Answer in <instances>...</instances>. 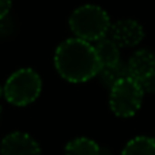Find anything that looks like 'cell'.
I'll return each mask as SVG.
<instances>
[{
	"label": "cell",
	"instance_id": "obj_15",
	"mask_svg": "<svg viewBox=\"0 0 155 155\" xmlns=\"http://www.w3.org/2000/svg\"><path fill=\"white\" fill-rule=\"evenodd\" d=\"M2 95H3V87L0 86V98H2Z\"/></svg>",
	"mask_w": 155,
	"mask_h": 155
},
{
	"label": "cell",
	"instance_id": "obj_3",
	"mask_svg": "<svg viewBox=\"0 0 155 155\" xmlns=\"http://www.w3.org/2000/svg\"><path fill=\"white\" fill-rule=\"evenodd\" d=\"M42 80L33 68H19L12 72L3 86V95L15 106H27L40 97Z\"/></svg>",
	"mask_w": 155,
	"mask_h": 155
},
{
	"label": "cell",
	"instance_id": "obj_14",
	"mask_svg": "<svg viewBox=\"0 0 155 155\" xmlns=\"http://www.w3.org/2000/svg\"><path fill=\"white\" fill-rule=\"evenodd\" d=\"M99 155H113L110 151H107V150H104V148H101V153H99Z\"/></svg>",
	"mask_w": 155,
	"mask_h": 155
},
{
	"label": "cell",
	"instance_id": "obj_10",
	"mask_svg": "<svg viewBox=\"0 0 155 155\" xmlns=\"http://www.w3.org/2000/svg\"><path fill=\"white\" fill-rule=\"evenodd\" d=\"M121 155H155V137H134L124 146Z\"/></svg>",
	"mask_w": 155,
	"mask_h": 155
},
{
	"label": "cell",
	"instance_id": "obj_5",
	"mask_svg": "<svg viewBox=\"0 0 155 155\" xmlns=\"http://www.w3.org/2000/svg\"><path fill=\"white\" fill-rule=\"evenodd\" d=\"M109 34L120 48H132L143 41L144 29L135 19H120L110 26Z\"/></svg>",
	"mask_w": 155,
	"mask_h": 155
},
{
	"label": "cell",
	"instance_id": "obj_16",
	"mask_svg": "<svg viewBox=\"0 0 155 155\" xmlns=\"http://www.w3.org/2000/svg\"><path fill=\"white\" fill-rule=\"evenodd\" d=\"M0 116H2V107H0Z\"/></svg>",
	"mask_w": 155,
	"mask_h": 155
},
{
	"label": "cell",
	"instance_id": "obj_7",
	"mask_svg": "<svg viewBox=\"0 0 155 155\" xmlns=\"http://www.w3.org/2000/svg\"><path fill=\"white\" fill-rule=\"evenodd\" d=\"M129 76L140 80L155 71V53L148 49H139L128 60Z\"/></svg>",
	"mask_w": 155,
	"mask_h": 155
},
{
	"label": "cell",
	"instance_id": "obj_9",
	"mask_svg": "<svg viewBox=\"0 0 155 155\" xmlns=\"http://www.w3.org/2000/svg\"><path fill=\"white\" fill-rule=\"evenodd\" d=\"M99 75V80L101 83L105 86L106 88H112L113 84L118 82V80L124 79V78L129 76V70H128V64L124 61H118L116 64L112 65H105V67H101L98 72Z\"/></svg>",
	"mask_w": 155,
	"mask_h": 155
},
{
	"label": "cell",
	"instance_id": "obj_4",
	"mask_svg": "<svg viewBox=\"0 0 155 155\" xmlns=\"http://www.w3.org/2000/svg\"><path fill=\"white\" fill-rule=\"evenodd\" d=\"M143 95H144V91L136 79H134L132 76L124 78L110 88V110L117 117H132L139 112L143 104Z\"/></svg>",
	"mask_w": 155,
	"mask_h": 155
},
{
	"label": "cell",
	"instance_id": "obj_17",
	"mask_svg": "<svg viewBox=\"0 0 155 155\" xmlns=\"http://www.w3.org/2000/svg\"><path fill=\"white\" fill-rule=\"evenodd\" d=\"M0 154H2V153H0Z\"/></svg>",
	"mask_w": 155,
	"mask_h": 155
},
{
	"label": "cell",
	"instance_id": "obj_13",
	"mask_svg": "<svg viewBox=\"0 0 155 155\" xmlns=\"http://www.w3.org/2000/svg\"><path fill=\"white\" fill-rule=\"evenodd\" d=\"M12 7V0H0V21L8 16Z\"/></svg>",
	"mask_w": 155,
	"mask_h": 155
},
{
	"label": "cell",
	"instance_id": "obj_12",
	"mask_svg": "<svg viewBox=\"0 0 155 155\" xmlns=\"http://www.w3.org/2000/svg\"><path fill=\"white\" fill-rule=\"evenodd\" d=\"M137 82H139V84L142 86L144 93H150V94L155 93V71L151 74H148V75L144 76L143 79L137 80Z\"/></svg>",
	"mask_w": 155,
	"mask_h": 155
},
{
	"label": "cell",
	"instance_id": "obj_1",
	"mask_svg": "<svg viewBox=\"0 0 155 155\" xmlns=\"http://www.w3.org/2000/svg\"><path fill=\"white\" fill-rule=\"evenodd\" d=\"M54 68L70 83H83L98 75L101 63L91 42L80 38H68L54 52Z\"/></svg>",
	"mask_w": 155,
	"mask_h": 155
},
{
	"label": "cell",
	"instance_id": "obj_8",
	"mask_svg": "<svg viewBox=\"0 0 155 155\" xmlns=\"http://www.w3.org/2000/svg\"><path fill=\"white\" fill-rule=\"evenodd\" d=\"M95 53L101 63V67L112 65L120 61V46L114 42L110 37H104L94 45Z\"/></svg>",
	"mask_w": 155,
	"mask_h": 155
},
{
	"label": "cell",
	"instance_id": "obj_11",
	"mask_svg": "<svg viewBox=\"0 0 155 155\" xmlns=\"http://www.w3.org/2000/svg\"><path fill=\"white\" fill-rule=\"evenodd\" d=\"M98 143L88 137H76L65 146L64 155H99Z\"/></svg>",
	"mask_w": 155,
	"mask_h": 155
},
{
	"label": "cell",
	"instance_id": "obj_6",
	"mask_svg": "<svg viewBox=\"0 0 155 155\" xmlns=\"http://www.w3.org/2000/svg\"><path fill=\"white\" fill-rule=\"evenodd\" d=\"M0 153L2 155H41V147L29 134L15 131L3 137Z\"/></svg>",
	"mask_w": 155,
	"mask_h": 155
},
{
	"label": "cell",
	"instance_id": "obj_2",
	"mask_svg": "<svg viewBox=\"0 0 155 155\" xmlns=\"http://www.w3.org/2000/svg\"><path fill=\"white\" fill-rule=\"evenodd\" d=\"M68 23L75 37L87 42L106 37L112 26L107 12L95 4H84L74 10Z\"/></svg>",
	"mask_w": 155,
	"mask_h": 155
}]
</instances>
